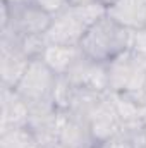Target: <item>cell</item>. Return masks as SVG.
<instances>
[{"instance_id": "obj_3", "label": "cell", "mask_w": 146, "mask_h": 148, "mask_svg": "<svg viewBox=\"0 0 146 148\" xmlns=\"http://www.w3.org/2000/svg\"><path fill=\"white\" fill-rule=\"evenodd\" d=\"M108 67V93H127L145 102L146 91V60L131 48L107 64Z\"/></svg>"}, {"instance_id": "obj_6", "label": "cell", "mask_w": 146, "mask_h": 148, "mask_svg": "<svg viewBox=\"0 0 146 148\" xmlns=\"http://www.w3.org/2000/svg\"><path fill=\"white\" fill-rule=\"evenodd\" d=\"M29 64L31 59L19 47L17 36L0 35V86L16 88Z\"/></svg>"}, {"instance_id": "obj_12", "label": "cell", "mask_w": 146, "mask_h": 148, "mask_svg": "<svg viewBox=\"0 0 146 148\" xmlns=\"http://www.w3.org/2000/svg\"><path fill=\"white\" fill-rule=\"evenodd\" d=\"M107 16L129 31L143 29L146 28V0H115L107 7Z\"/></svg>"}, {"instance_id": "obj_10", "label": "cell", "mask_w": 146, "mask_h": 148, "mask_svg": "<svg viewBox=\"0 0 146 148\" xmlns=\"http://www.w3.org/2000/svg\"><path fill=\"white\" fill-rule=\"evenodd\" d=\"M65 148H96V140L89 124L65 110H60L59 143Z\"/></svg>"}, {"instance_id": "obj_20", "label": "cell", "mask_w": 146, "mask_h": 148, "mask_svg": "<svg viewBox=\"0 0 146 148\" xmlns=\"http://www.w3.org/2000/svg\"><path fill=\"white\" fill-rule=\"evenodd\" d=\"M9 5H16V3H26V2H35V0H2Z\"/></svg>"}, {"instance_id": "obj_7", "label": "cell", "mask_w": 146, "mask_h": 148, "mask_svg": "<svg viewBox=\"0 0 146 148\" xmlns=\"http://www.w3.org/2000/svg\"><path fill=\"white\" fill-rule=\"evenodd\" d=\"M31 114L28 127L36 136L41 148H53L59 143V126H60V110L53 102L31 105Z\"/></svg>"}, {"instance_id": "obj_15", "label": "cell", "mask_w": 146, "mask_h": 148, "mask_svg": "<svg viewBox=\"0 0 146 148\" xmlns=\"http://www.w3.org/2000/svg\"><path fill=\"white\" fill-rule=\"evenodd\" d=\"M74 91H76V86L65 77V76H59L57 79V84H55V90H53V103L59 110H67L69 105H71V100L74 97Z\"/></svg>"}, {"instance_id": "obj_18", "label": "cell", "mask_w": 146, "mask_h": 148, "mask_svg": "<svg viewBox=\"0 0 146 148\" xmlns=\"http://www.w3.org/2000/svg\"><path fill=\"white\" fill-rule=\"evenodd\" d=\"M131 50L143 57L146 60V28L132 31V41H131Z\"/></svg>"}, {"instance_id": "obj_8", "label": "cell", "mask_w": 146, "mask_h": 148, "mask_svg": "<svg viewBox=\"0 0 146 148\" xmlns=\"http://www.w3.org/2000/svg\"><path fill=\"white\" fill-rule=\"evenodd\" d=\"M76 88H84L98 93H108V67L103 62H96L84 53L74 64L65 76Z\"/></svg>"}, {"instance_id": "obj_5", "label": "cell", "mask_w": 146, "mask_h": 148, "mask_svg": "<svg viewBox=\"0 0 146 148\" xmlns=\"http://www.w3.org/2000/svg\"><path fill=\"white\" fill-rule=\"evenodd\" d=\"M57 79L59 76L41 59H33L14 90L29 103V107L38 103H46V102H53L52 97Z\"/></svg>"}, {"instance_id": "obj_17", "label": "cell", "mask_w": 146, "mask_h": 148, "mask_svg": "<svg viewBox=\"0 0 146 148\" xmlns=\"http://www.w3.org/2000/svg\"><path fill=\"white\" fill-rule=\"evenodd\" d=\"M35 2L43 10H46L52 17L60 14L62 10H65L69 7V0H35Z\"/></svg>"}, {"instance_id": "obj_13", "label": "cell", "mask_w": 146, "mask_h": 148, "mask_svg": "<svg viewBox=\"0 0 146 148\" xmlns=\"http://www.w3.org/2000/svg\"><path fill=\"white\" fill-rule=\"evenodd\" d=\"M83 55L79 47H67V45H53L48 43L43 55L40 57L57 76H67L74 64Z\"/></svg>"}, {"instance_id": "obj_4", "label": "cell", "mask_w": 146, "mask_h": 148, "mask_svg": "<svg viewBox=\"0 0 146 148\" xmlns=\"http://www.w3.org/2000/svg\"><path fill=\"white\" fill-rule=\"evenodd\" d=\"M52 16L43 10L36 2L16 3L9 5L2 2V21H0V35L12 36H31L45 35L50 28Z\"/></svg>"}, {"instance_id": "obj_1", "label": "cell", "mask_w": 146, "mask_h": 148, "mask_svg": "<svg viewBox=\"0 0 146 148\" xmlns=\"http://www.w3.org/2000/svg\"><path fill=\"white\" fill-rule=\"evenodd\" d=\"M105 14L107 7L102 5L100 2H91L84 5H69L65 10L52 17L45 38L48 43L53 45L79 47L86 31Z\"/></svg>"}, {"instance_id": "obj_9", "label": "cell", "mask_w": 146, "mask_h": 148, "mask_svg": "<svg viewBox=\"0 0 146 148\" xmlns=\"http://www.w3.org/2000/svg\"><path fill=\"white\" fill-rule=\"evenodd\" d=\"M29 114V103L14 88H0V133L28 126Z\"/></svg>"}, {"instance_id": "obj_14", "label": "cell", "mask_w": 146, "mask_h": 148, "mask_svg": "<svg viewBox=\"0 0 146 148\" xmlns=\"http://www.w3.org/2000/svg\"><path fill=\"white\" fill-rule=\"evenodd\" d=\"M0 148H41L28 126L0 133Z\"/></svg>"}, {"instance_id": "obj_11", "label": "cell", "mask_w": 146, "mask_h": 148, "mask_svg": "<svg viewBox=\"0 0 146 148\" xmlns=\"http://www.w3.org/2000/svg\"><path fill=\"white\" fill-rule=\"evenodd\" d=\"M89 129L96 140V145L103 140H107L110 136L117 134L122 127V122L119 119V114L113 107V102L110 98V93H107L102 102L98 103V107L93 110V114L88 119Z\"/></svg>"}, {"instance_id": "obj_2", "label": "cell", "mask_w": 146, "mask_h": 148, "mask_svg": "<svg viewBox=\"0 0 146 148\" xmlns=\"http://www.w3.org/2000/svg\"><path fill=\"white\" fill-rule=\"evenodd\" d=\"M131 41L132 31L120 26L105 14L86 31L79 43V48L86 57L108 64L110 60L131 48Z\"/></svg>"}, {"instance_id": "obj_16", "label": "cell", "mask_w": 146, "mask_h": 148, "mask_svg": "<svg viewBox=\"0 0 146 148\" xmlns=\"http://www.w3.org/2000/svg\"><path fill=\"white\" fill-rule=\"evenodd\" d=\"M96 148H138L122 131H119L117 134H113V136H110L107 140H103V141H100Z\"/></svg>"}, {"instance_id": "obj_19", "label": "cell", "mask_w": 146, "mask_h": 148, "mask_svg": "<svg viewBox=\"0 0 146 148\" xmlns=\"http://www.w3.org/2000/svg\"><path fill=\"white\" fill-rule=\"evenodd\" d=\"M91 2H98V0H69V5H84V3H91Z\"/></svg>"}, {"instance_id": "obj_21", "label": "cell", "mask_w": 146, "mask_h": 148, "mask_svg": "<svg viewBox=\"0 0 146 148\" xmlns=\"http://www.w3.org/2000/svg\"><path fill=\"white\" fill-rule=\"evenodd\" d=\"M98 2H100L102 5H105V7H108L110 3H112V2H115V0H98Z\"/></svg>"}]
</instances>
